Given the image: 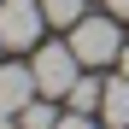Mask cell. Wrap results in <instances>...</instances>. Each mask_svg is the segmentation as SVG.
<instances>
[{
	"label": "cell",
	"instance_id": "12",
	"mask_svg": "<svg viewBox=\"0 0 129 129\" xmlns=\"http://www.w3.org/2000/svg\"><path fill=\"white\" fill-rule=\"evenodd\" d=\"M117 71H123V76H129V47H123V59H117Z\"/></svg>",
	"mask_w": 129,
	"mask_h": 129
},
{
	"label": "cell",
	"instance_id": "2",
	"mask_svg": "<svg viewBox=\"0 0 129 129\" xmlns=\"http://www.w3.org/2000/svg\"><path fill=\"white\" fill-rule=\"evenodd\" d=\"M71 47L82 64H117L123 59V29H117V18L106 12V18H82V24H71Z\"/></svg>",
	"mask_w": 129,
	"mask_h": 129
},
{
	"label": "cell",
	"instance_id": "6",
	"mask_svg": "<svg viewBox=\"0 0 129 129\" xmlns=\"http://www.w3.org/2000/svg\"><path fill=\"white\" fill-rule=\"evenodd\" d=\"M100 100H106V82H94V76H76V88L64 94L71 112H100Z\"/></svg>",
	"mask_w": 129,
	"mask_h": 129
},
{
	"label": "cell",
	"instance_id": "9",
	"mask_svg": "<svg viewBox=\"0 0 129 129\" xmlns=\"http://www.w3.org/2000/svg\"><path fill=\"white\" fill-rule=\"evenodd\" d=\"M59 129H100V123H94V112H64Z\"/></svg>",
	"mask_w": 129,
	"mask_h": 129
},
{
	"label": "cell",
	"instance_id": "4",
	"mask_svg": "<svg viewBox=\"0 0 129 129\" xmlns=\"http://www.w3.org/2000/svg\"><path fill=\"white\" fill-rule=\"evenodd\" d=\"M35 94H41V82H35L29 64H0V106L6 112H24Z\"/></svg>",
	"mask_w": 129,
	"mask_h": 129
},
{
	"label": "cell",
	"instance_id": "5",
	"mask_svg": "<svg viewBox=\"0 0 129 129\" xmlns=\"http://www.w3.org/2000/svg\"><path fill=\"white\" fill-rule=\"evenodd\" d=\"M100 117H106V129H129V76H123V71H117L112 82H106Z\"/></svg>",
	"mask_w": 129,
	"mask_h": 129
},
{
	"label": "cell",
	"instance_id": "1",
	"mask_svg": "<svg viewBox=\"0 0 129 129\" xmlns=\"http://www.w3.org/2000/svg\"><path fill=\"white\" fill-rule=\"evenodd\" d=\"M29 71H35V82H41V100H64V94L76 88L82 59H76V47H71V41H41V47H35V59H29Z\"/></svg>",
	"mask_w": 129,
	"mask_h": 129
},
{
	"label": "cell",
	"instance_id": "11",
	"mask_svg": "<svg viewBox=\"0 0 129 129\" xmlns=\"http://www.w3.org/2000/svg\"><path fill=\"white\" fill-rule=\"evenodd\" d=\"M18 123V112H6V106H0V129H12Z\"/></svg>",
	"mask_w": 129,
	"mask_h": 129
},
{
	"label": "cell",
	"instance_id": "10",
	"mask_svg": "<svg viewBox=\"0 0 129 129\" xmlns=\"http://www.w3.org/2000/svg\"><path fill=\"white\" fill-rule=\"evenodd\" d=\"M106 12H112V18H129V0H106Z\"/></svg>",
	"mask_w": 129,
	"mask_h": 129
},
{
	"label": "cell",
	"instance_id": "7",
	"mask_svg": "<svg viewBox=\"0 0 129 129\" xmlns=\"http://www.w3.org/2000/svg\"><path fill=\"white\" fill-rule=\"evenodd\" d=\"M18 129H59V117H53V100H29L24 112H18Z\"/></svg>",
	"mask_w": 129,
	"mask_h": 129
},
{
	"label": "cell",
	"instance_id": "13",
	"mask_svg": "<svg viewBox=\"0 0 129 129\" xmlns=\"http://www.w3.org/2000/svg\"><path fill=\"white\" fill-rule=\"evenodd\" d=\"M0 53H6V41H0Z\"/></svg>",
	"mask_w": 129,
	"mask_h": 129
},
{
	"label": "cell",
	"instance_id": "8",
	"mask_svg": "<svg viewBox=\"0 0 129 129\" xmlns=\"http://www.w3.org/2000/svg\"><path fill=\"white\" fill-rule=\"evenodd\" d=\"M41 12H47V24H64V29L88 18V12H82V0H41Z\"/></svg>",
	"mask_w": 129,
	"mask_h": 129
},
{
	"label": "cell",
	"instance_id": "3",
	"mask_svg": "<svg viewBox=\"0 0 129 129\" xmlns=\"http://www.w3.org/2000/svg\"><path fill=\"white\" fill-rule=\"evenodd\" d=\"M41 0H0V41L6 47H41Z\"/></svg>",
	"mask_w": 129,
	"mask_h": 129
}]
</instances>
